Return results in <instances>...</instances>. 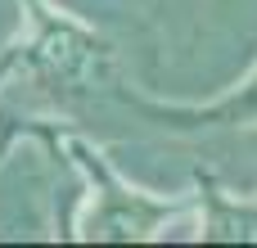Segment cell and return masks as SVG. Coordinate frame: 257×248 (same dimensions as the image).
Returning <instances> with one entry per match:
<instances>
[{
	"label": "cell",
	"instance_id": "cell-1",
	"mask_svg": "<svg viewBox=\"0 0 257 248\" xmlns=\"http://www.w3.org/2000/svg\"><path fill=\"white\" fill-rule=\"evenodd\" d=\"M59 140L68 149V163L81 167V176L90 185V203L81 217V239H90V244H145L194 203V199H158V194L122 181L113 172V163L104 158V149H95L90 140H77V136H59Z\"/></svg>",
	"mask_w": 257,
	"mask_h": 248
},
{
	"label": "cell",
	"instance_id": "cell-2",
	"mask_svg": "<svg viewBox=\"0 0 257 248\" xmlns=\"http://www.w3.org/2000/svg\"><path fill=\"white\" fill-rule=\"evenodd\" d=\"M32 9V41L18 45V63L36 77V86H45L54 99H77L90 95L108 81V63L113 50L104 36H95L90 27L63 18L50 9V0H27Z\"/></svg>",
	"mask_w": 257,
	"mask_h": 248
},
{
	"label": "cell",
	"instance_id": "cell-3",
	"mask_svg": "<svg viewBox=\"0 0 257 248\" xmlns=\"http://www.w3.org/2000/svg\"><path fill=\"white\" fill-rule=\"evenodd\" d=\"M194 185H199L194 203L203 212L199 239H208V244H217V239H257V217L244 212V208H235V203H226V194L212 185V176L194 172Z\"/></svg>",
	"mask_w": 257,
	"mask_h": 248
},
{
	"label": "cell",
	"instance_id": "cell-4",
	"mask_svg": "<svg viewBox=\"0 0 257 248\" xmlns=\"http://www.w3.org/2000/svg\"><path fill=\"white\" fill-rule=\"evenodd\" d=\"M14 68H18V45H9V50L0 54V81H5V77H9Z\"/></svg>",
	"mask_w": 257,
	"mask_h": 248
}]
</instances>
